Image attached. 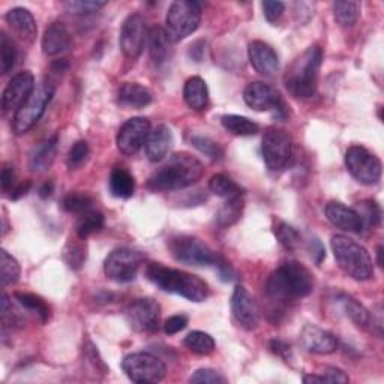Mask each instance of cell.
I'll return each instance as SVG.
<instances>
[{"label":"cell","mask_w":384,"mask_h":384,"mask_svg":"<svg viewBox=\"0 0 384 384\" xmlns=\"http://www.w3.org/2000/svg\"><path fill=\"white\" fill-rule=\"evenodd\" d=\"M203 164L189 153H174L168 162L153 172L148 188L153 192L179 191L197 184L203 177Z\"/></svg>","instance_id":"obj_1"},{"label":"cell","mask_w":384,"mask_h":384,"mask_svg":"<svg viewBox=\"0 0 384 384\" xmlns=\"http://www.w3.org/2000/svg\"><path fill=\"white\" fill-rule=\"evenodd\" d=\"M314 290L312 273L297 261H287L276 269L268 280L266 292L275 302H292L302 299Z\"/></svg>","instance_id":"obj_2"},{"label":"cell","mask_w":384,"mask_h":384,"mask_svg":"<svg viewBox=\"0 0 384 384\" xmlns=\"http://www.w3.org/2000/svg\"><path fill=\"white\" fill-rule=\"evenodd\" d=\"M148 280L162 292L182 296L191 302H204L209 296V287L198 276L167 268L161 263H150L146 269Z\"/></svg>","instance_id":"obj_3"},{"label":"cell","mask_w":384,"mask_h":384,"mask_svg":"<svg viewBox=\"0 0 384 384\" xmlns=\"http://www.w3.org/2000/svg\"><path fill=\"white\" fill-rule=\"evenodd\" d=\"M323 60V50L312 45L300 54L285 74V88L299 100H309L317 92V80Z\"/></svg>","instance_id":"obj_4"},{"label":"cell","mask_w":384,"mask_h":384,"mask_svg":"<svg viewBox=\"0 0 384 384\" xmlns=\"http://www.w3.org/2000/svg\"><path fill=\"white\" fill-rule=\"evenodd\" d=\"M333 256L341 270L356 281H368L374 276V264L365 246L345 234H335L330 239Z\"/></svg>","instance_id":"obj_5"},{"label":"cell","mask_w":384,"mask_h":384,"mask_svg":"<svg viewBox=\"0 0 384 384\" xmlns=\"http://www.w3.org/2000/svg\"><path fill=\"white\" fill-rule=\"evenodd\" d=\"M54 92L56 86L53 81H42L35 88L29 100L21 105L20 110L14 114V119H12V131L17 136L26 134L40 122L47 105L53 100Z\"/></svg>","instance_id":"obj_6"},{"label":"cell","mask_w":384,"mask_h":384,"mask_svg":"<svg viewBox=\"0 0 384 384\" xmlns=\"http://www.w3.org/2000/svg\"><path fill=\"white\" fill-rule=\"evenodd\" d=\"M168 249H170L174 260H177L179 263L189 264V266L218 268L220 264L225 261L212 248L203 244L200 239L192 236H177L170 239Z\"/></svg>","instance_id":"obj_7"},{"label":"cell","mask_w":384,"mask_h":384,"mask_svg":"<svg viewBox=\"0 0 384 384\" xmlns=\"http://www.w3.org/2000/svg\"><path fill=\"white\" fill-rule=\"evenodd\" d=\"M201 21V6L192 0H176L168 8L165 24L167 33L173 42L182 41L194 33Z\"/></svg>","instance_id":"obj_8"},{"label":"cell","mask_w":384,"mask_h":384,"mask_svg":"<svg viewBox=\"0 0 384 384\" xmlns=\"http://www.w3.org/2000/svg\"><path fill=\"white\" fill-rule=\"evenodd\" d=\"M263 160L272 172H280L288 165L293 153V140L284 129L270 126L264 131L261 141Z\"/></svg>","instance_id":"obj_9"},{"label":"cell","mask_w":384,"mask_h":384,"mask_svg":"<svg viewBox=\"0 0 384 384\" xmlns=\"http://www.w3.org/2000/svg\"><path fill=\"white\" fill-rule=\"evenodd\" d=\"M345 167L348 173L362 185H377L381 179V161L362 146L348 148L345 152Z\"/></svg>","instance_id":"obj_10"},{"label":"cell","mask_w":384,"mask_h":384,"mask_svg":"<svg viewBox=\"0 0 384 384\" xmlns=\"http://www.w3.org/2000/svg\"><path fill=\"white\" fill-rule=\"evenodd\" d=\"M122 369L128 378L138 384L160 383L167 374L161 359L150 353H132L122 360Z\"/></svg>","instance_id":"obj_11"},{"label":"cell","mask_w":384,"mask_h":384,"mask_svg":"<svg viewBox=\"0 0 384 384\" xmlns=\"http://www.w3.org/2000/svg\"><path fill=\"white\" fill-rule=\"evenodd\" d=\"M144 257L141 252L131 248L114 249L104 261V272L108 280L114 282H129L136 280Z\"/></svg>","instance_id":"obj_12"},{"label":"cell","mask_w":384,"mask_h":384,"mask_svg":"<svg viewBox=\"0 0 384 384\" xmlns=\"http://www.w3.org/2000/svg\"><path fill=\"white\" fill-rule=\"evenodd\" d=\"M125 318L132 330L140 333L155 332L160 328L161 306L150 297H141L126 306Z\"/></svg>","instance_id":"obj_13"},{"label":"cell","mask_w":384,"mask_h":384,"mask_svg":"<svg viewBox=\"0 0 384 384\" xmlns=\"http://www.w3.org/2000/svg\"><path fill=\"white\" fill-rule=\"evenodd\" d=\"M149 132L150 122L146 117H132L126 120V122L120 126L116 137L119 152L126 156L136 155L144 144H146Z\"/></svg>","instance_id":"obj_14"},{"label":"cell","mask_w":384,"mask_h":384,"mask_svg":"<svg viewBox=\"0 0 384 384\" xmlns=\"http://www.w3.org/2000/svg\"><path fill=\"white\" fill-rule=\"evenodd\" d=\"M148 40V29H146V21L138 14L129 16L120 28V36H119V44L120 50L128 57V59H137L143 48L144 42Z\"/></svg>","instance_id":"obj_15"},{"label":"cell","mask_w":384,"mask_h":384,"mask_svg":"<svg viewBox=\"0 0 384 384\" xmlns=\"http://www.w3.org/2000/svg\"><path fill=\"white\" fill-rule=\"evenodd\" d=\"M35 90V78L30 71H23L8 83L2 96V108L8 113H17Z\"/></svg>","instance_id":"obj_16"},{"label":"cell","mask_w":384,"mask_h":384,"mask_svg":"<svg viewBox=\"0 0 384 384\" xmlns=\"http://www.w3.org/2000/svg\"><path fill=\"white\" fill-rule=\"evenodd\" d=\"M244 100L256 112H278L284 105L281 93L264 81H252L244 90Z\"/></svg>","instance_id":"obj_17"},{"label":"cell","mask_w":384,"mask_h":384,"mask_svg":"<svg viewBox=\"0 0 384 384\" xmlns=\"http://www.w3.org/2000/svg\"><path fill=\"white\" fill-rule=\"evenodd\" d=\"M232 312L236 321L246 330H252L258 324V306L256 299L245 287L237 285L232 296Z\"/></svg>","instance_id":"obj_18"},{"label":"cell","mask_w":384,"mask_h":384,"mask_svg":"<svg viewBox=\"0 0 384 384\" xmlns=\"http://www.w3.org/2000/svg\"><path fill=\"white\" fill-rule=\"evenodd\" d=\"M300 344L312 354H332L338 348L336 336L314 324H306L300 332Z\"/></svg>","instance_id":"obj_19"},{"label":"cell","mask_w":384,"mask_h":384,"mask_svg":"<svg viewBox=\"0 0 384 384\" xmlns=\"http://www.w3.org/2000/svg\"><path fill=\"white\" fill-rule=\"evenodd\" d=\"M248 57L252 68L264 77H272L280 71V57L266 42L252 41L248 45Z\"/></svg>","instance_id":"obj_20"},{"label":"cell","mask_w":384,"mask_h":384,"mask_svg":"<svg viewBox=\"0 0 384 384\" xmlns=\"http://www.w3.org/2000/svg\"><path fill=\"white\" fill-rule=\"evenodd\" d=\"M326 216L328 220L336 225L341 230H345L348 233H362L364 232V222L360 215L356 209L345 206L344 203L340 201H330L326 206Z\"/></svg>","instance_id":"obj_21"},{"label":"cell","mask_w":384,"mask_h":384,"mask_svg":"<svg viewBox=\"0 0 384 384\" xmlns=\"http://www.w3.org/2000/svg\"><path fill=\"white\" fill-rule=\"evenodd\" d=\"M72 45V36L64 23L54 21L42 36V52L47 56H59L68 52Z\"/></svg>","instance_id":"obj_22"},{"label":"cell","mask_w":384,"mask_h":384,"mask_svg":"<svg viewBox=\"0 0 384 384\" xmlns=\"http://www.w3.org/2000/svg\"><path fill=\"white\" fill-rule=\"evenodd\" d=\"M173 132L172 129L165 125H158L153 129H150L149 137L146 140V155L149 161L152 162H160L170 152L173 146Z\"/></svg>","instance_id":"obj_23"},{"label":"cell","mask_w":384,"mask_h":384,"mask_svg":"<svg viewBox=\"0 0 384 384\" xmlns=\"http://www.w3.org/2000/svg\"><path fill=\"white\" fill-rule=\"evenodd\" d=\"M57 144H59L57 134L36 144L29 155V168L32 172L41 173L52 167L57 155Z\"/></svg>","instance_id":"obj_24"},{"label":"cell","mask_w":384,"mask_h":384,"mask_svg":"<svg viewBox=\"0 0 384 384\" xmlns=\"http://www.w3.org/2000/svg\"><path fill=\"white\" fill-rule=\"evenodd\" d=\"M152 102V93L149 89L138 83H124L117 90V104L122 108L138 110Z\"/></svg>","instance_id":"obj_25"},{"label":"cell","mask_w":384,"mask_h":384,"mask_svg":"<svg viewBox=\"0 0 384 384\" xmlns=\"http://www.w3.org/2000/svg\"><path fill=\"white\" fill-rule=\"evenodd\" d=\"M149 54L156 65H164L173 54V40L162 28H152L148 33Z\"/></svg>","instance_id":"obj_26"},{"label":"cell","mask_w":384,"mask_h":384,"mask_svg":"<svg viewBox=\"0 0 384 384\" xmlns=\"http://www.w3.org/2000/svg\"><path fill=\"white\" fill-rule=\"evenodd\" d=\"M5 20L21 40L28 42H32L35 40L38 28H36V21L29 9L26 8L11 9L8 11Z\"/></svg>","instance_id":"obj_27"},{"label":"cell","mask_w":384,"mask_h":384,"mask_svg":"<svg viewBox=\"0 0 384 384\" xmlns=\"http://www.w3.org/2000/svg\"><path fill=\"white\" fill-rule=\"evenodd\" d=\"M184 98L189 108L196 112H201L209 104V90L208 84L201 77H191L185 83Z\"/></svg>","instance_id":"obj_28"},{"label":"cell","mask_w":384,"mask_h":384,"mask_svg":"<svg viewBox=\"0 0 384 384\" xmlns=\"http://www.w3.org/2000/svg\"><path fill=\"white\" fill-rule=\"evenodd\" d=\"M112 196L116 198H131L136 191V179L126 168L116 167L108 180Z\"/></svg>","instance_id":"obj_29"},{"label":"cell","mask_w":384,"mask_h":384,"mask_svg":"<svg viewBox=\"0 0 384 384\" xmlns=\"http://www.w3.org/2000/svg\"><path fill=\"white\" fill-rule=\"evenodd\" d=\"M221 124L228 132H232L233 136H239V137L256 136L257 132L260 131V128L256 122H252L251 119H248L245 116H239V114L222 116Z\"/></svg>","instance_id":"obj_30"},{"label":"cell","mask_w":384,"mask_h":384,"mask_svg":"<svg viewBox=\"0 0 384 384\" xmlns=\"http://www.w3.org/2000/svg\"><path fill=\"white\" fill-rule=\"evenodd\" d=\"M209 189L213 192L215 196L222 197V198H234V197H242L244 192L234 180L222 173L213 174L209 180Z\"/></svg>","instance_id":"obj_31"},{"label":"cell","mask_w":384,"mask_h":384,"mask_svg":"<svg viewBox=\"0 0 384 384\" xmlns=\"http://www.w3.org/2000/svg\"><path fill=\"white\" fill-rule=\"evenodd\" d=\"M244 198L242 197H234V198H228L222 208L216 213V224H218L221 228H228L233 224H236L240 216H242L244 212Z\"/></svg>","instance_id":"obj_32"},{"label":"cell","mask_w":384,"mask_h":384,"mask_svg":"<svg viewBox=\"0 0 384 384\" xmlns=\"http://www.w3.org/2000/svg\"><path fill=\"white\" fill-rule=\"evenodd\" d=\"M340 302L342 305V309L347 314V317L350 318L356 326L359 328H368L371 326V314L369 311L362 305L359 304L356 299H353L352 296L342 294L340 297Z\"/></svg>","instance_id":"obj_33"},{"label":"cell","mask_w":384,"mask_h":384,"mask_svg":"<svg viewBox=\"0 0 384 384\" xmlns=\"http://www.w3.org/2000/svg\"><path fill=\"white\" fill-rule=\"evenodd\" d=\"M16 300L24 309L32 312L42 324L50 318V308L44 302V299L33 293H16Z\"/></svg>","instance_id":"obj_34"},{"label":"cell","mask_w":384,"mask_h":384,"mask_svg":"<svg viewBox=\"0 0 384 384\" xmlns=\"http://www.w3.org/2000/svg\"><path fill=\"white\" fill-rule=\"evenodd\" d=\"M104 222L105 220L101 212L89 210L80 216V220L77 221V225H76V233L78 239L86 240L89 236L101 232L104 228Z\"/></svg>","instance_id":"obj_35"},{"label":"cell","mask_w":384,"mask_h":384,"mask_svg":"<svg viewBox=\"0 0 384 384\" xmlns=\"http://www.w3.org/2000/svg\"><path fill=\"white\" fill-rule=\"evenodd\" d=\"M184 342L189 352L198 356H209L215 352V340L206 332L201 330L191 332L188 333Z\"/></svg>","instance_id":"obj_36"},{"label":"cell","mask_w":384,"mask_h":384,"mask_svg":"<svg viewBox=\"0 0 384 384\" xmlns=\"http://www.w3.org/2000/svg\"><path fill=\"white\" fill-rule=\"evenodd\" d=\"M333 17L336 23L342 28H352L360 17V5L357 2H335L333 4Z\"/></svg>","instance_id":"obj_37"},{"label":"cell","mask_w":384,"mask_h":384,"mask_svg":"<svg viewBox=\"0 0 384 384\" xmlns=\"http://www.w3.org/2000/svg\"><path fill=\"white\" fill-rule=\"evenodd\" d=\"M21 268L18 261L12 257L8 251H0V280H2V285H11L16 284L20 280Z\"/></svg>","instance_id":"obj_38"},{"label":"cell","mask_w":384,"mask_h":384,"mask_svg":"<svg viewBox=\"0 0 384 384\" xmlns=\"http://www.w3.org/2000/svg\"><path fill=\"white\" fill-rule=\"evenodd\" d=\"M273 232H275L276 239H278V242L287 251H294V249L299 248L300 240H302V236H300V233L290 224H287L284 221H278L275 224Z\"/></svg>","instance_id":"obj_39"},{"label":"cell","mask_w":384,"mask_h":384,"mask_svg":"<svg viewBox=\"0 0 384 384\" xmlns=\"http://www.w3.org/2000/svg\"><path fill=\"white\" fill-rule=\"evenodd\" d=\"M17 60V48L9 40V36L2 32L0 33V69H2V74L6 76L14 69Z\"/></svg>","instance_id":"obj_40"},{"label":"cell","mask_w":384,"mask_h":384,"mask_svg":"<svg viewBox=\"0 0 384 384\" xmlns=\"http://www.w3.org/2000/svg\"><path fill=\"white\" fill-rule=\"evenodd\" d=\"M191 143L197 150H200L203 155H206L208 158H210L213 161H218L224 156L222 148L210 137L196 134V136L191 137Z\"/></svg>","instance_id":"obj_41"},{"label":"cell","mask_w":384,"mask_h":384,"mask_svg":"<svg viewBox=\"0 0 384 384\" xmlns=\"http://www.w3.org/2000/svg\"><path fill=\"white\" fill-rule=\"evenodd\" d=\"M359 210L357 213L360 215V218H362L364 222V228L369 227L374 228L378 227L381 222V208L380 204L374 200H365L362 203H359Z\"/></svg>","instance_id":"obj_42"},{"label":"cell","mask_w":384,"mask_h":384,"mask_svg":"<svg viewBox=\"0 0 384 384\" xmlns=\"http://www.w3.org/2000/svg\"><path fill=\"white\" fill-rule=\"evenodd\" d=\"M92 197H89L88 194H78V192H71L62 201V206L66 212L80 215L89 212L92 209Z\"/></svg>","instance_id":"obj_43"},{"label":"cell","mask_w":384,"mask_h":384,"mask_svg":"<svg viewBox=\"0 0 384 384\" xmlns=\"http://www.w3.org/2000/svg\"><path fill=\"white\" fill-rule=\"evenodd\" d=\"M83 348H84V350H83L84 364H86V366L90 369L92 374L105 376L108 372V368L105 366L104 360L101 359L98 350H96V347L90 341H86V344H84Z\"/></svg>","instance_id":"obj_44"},{"label":"cell","mask_w":384,"mask_h":384,"mask_svg":"<svg viewBox=\"0 0 384 384\" xmlns=\"http://www.w3.org/2000/svg\"><path fill=\"white\" fill-rule=\"evenodd\" d=\"M89 155H90L89 144L84 140H80L72 144L66 158L69 170H77V168H80L83 164H86V161L89 160Z\"/></svg>","instance_id":"obj_45"},{"label":"cell","mask_w":384,"mask_h":384,"mask_svg":"<svg viewBox=\"0 0 384 384\" xmlns=\"http://www.w3.org/2000/svg\"><path fill=\"white\" fill-rule=\"evenodd\" d=\"M24 323H26V320H24V317L16 309V306L12 305V302L9 300V296L5 293L4 300H2V324H4V329H6L8 326H11V328H23Z\"/></svg>","instance_id":"obj_46"},{"label":"cell","mask_w":384,"mask_h":384,"mask_svg":"<svg viewBox=\"0 0 384 384\" xmlns=\"http://www.w3.org/2000/svg\"><path fill=\"white\" fill-rule=\"evenodd\" d=\"M107 4L100 0H69L65 4V9L72 16H88L100 11Z\"/></svg>","instance_id":"obj_47"},{"label":"cell","mask_w":384,"mask_h":384,"mask_svg":"<svg viewBox=\"0 0 384 384\" xmlns=\"http://www.w3.org/2000/svg\"><path fill=\"white\" fill-rule=\"evenodd\" d=\"M86 246H84L83 244H78V242H69L66 249H65V254H64V258L68 264V268L74 269V270H78L84 261H86Z\"/></svg>","instance_id":"obj_48"},{"label":"cell","mask_w":384,"mask_h":384,"mask_svg":"<svg viewBox=\"0 0 384 384\" xmlns=\"http://www.w3.org/2000/svg\"><path fill=\"white\" fill-rule=\"evenodd\" d=\"M189 383H192V384H225L227 378L224 376H221L220 372H216L215 369L201 368V369H197L194 374L191 376Z\"/></svg>","instance_id":"obj_49"},{"label":"cell","mask_w":384,"mask_h":384,"mask_svg":"<svg viewBox=\"0 0 384 384\" xmlns=\"http://www.w3.org/2000/svg\"><path fill=\"white\" fill-rule=\"evenodd\" d=\"M264 17L269 23H275L281 18L285 11V4L284 2H272V0H266V2L261 4Z\"/></svg>","instance_id":"obj_50"},{"label":"cell","mask_w":384,"mask_h":384,"mask_svg":"<svg viewBox=\"0 0 384 384\" xmlns=\"http://www.w3.org/2000/svg\"><path fill=\"white\" fill-rule=\"evenodd\" d=\"M188 317L184 316V314H179V316H173L168 318L164 324V330L167 335H176L179 332H182L186 326H188Z\"/></svg>","instance_id":"obj_51"},{"label":"cell","mask_w":384,"mask_h":384,"mask_svg":"<svg viewBox=\"0 0 384 384\" xmlns=\"http://www.w3.org/2000/svg\"><path fill=\"white\" fill-rule=\"evenodd\" d=\"M321 378L324 383H348L350 381V378H348V376L342 369L335 368V366H329V368L324 369L323 374H321Z\"/></svg>","instance_id":"obj_52"},{"label":"cell","mask_w":384,"mask_h":384,"mask_svg":"<svg viewBox=\"0 0 384 384\" xmlns=\"http://www.w3.org/2000/svg\"><path fill=\"white\" fill-rule=\"evenodd\" d=\"M309 254H311V258L316 261L317 266H320L321 261L324 258H326V251H324L323 244L320 242V240L317 237L311 239V242H309Z\"/></svg>","instance_id":"obj_53"},{"label":"cell","mask_w":384,"mask_h":384,"mask_svg":"<svg viewBox=\"0 0 384 384\" xmlns=\"http://www.w3.org/2000/svg\"><path fill=\"white\" fill-rule=\"evenodd\" d=\"M0 184H2V191L8 192L9 188H12L14 184V167L5 165L2 170V176H0Z\"/></svg>","instance_id":"obj_54"},{"label":"cell","mask_w":384,"mask_h":384,"mask_svg":"<svg viewBox=\"0 0 384 384\" xmlns=\"http://www.w3.org/2000/svg\"><path fill=\"white\" fill-rule=\"evenodd\" d=\"M204 53H206V42L203 41H196L194 44H191L189 47V57L192 60H196V62H201L203 57H204Z\"/></svg>","instance_id":"obj_55"},{"label":"cell","mask_w":384,"mask_h":384,"mask_svg":"<svg viewBox=\"0 0 384 384\" xmlns=\"http://www.w3.org/2000/svg\"><path fill=\"white\" fill-rule=\"evenodd\" d=\"M270 348H272V352L275 354H278L284 359H290V354H292V350H290V345H287L285 342L280 341V340H273L270 342Z\"/></svg>","instance_id":"obj_56"},{"label":"cell","mask_w":384,"mask_h":384,"mask_svg":"<svg viewBox=\"0 0 384 384\" xmlns=\"http://www.w3.org/2000/svg\"><path fill=\"white\" fill-rule=\"evenodd\" d=\"M32 188V182L30 180H26V182L20 184L17 188L12 189V194H11V200H18L21 197H24L29 192V189Z\"/></svg>","instance_id":"obj_57"},{"label":"cell","mask_w":384,"mask_h":384,"mask_svg":"<svg viewBox=\"0 0 384 384\" xmlns=\"http://www.w3.org/2000/svg\"><path fill=\"white\" fill-rule=\"evenodd\" d=\"M53 188H54L53 182H47V184H44V185L41 186V189H40V196H41L42 198L50 197V196L53 194Z\"/></svg>","instance_id":"obj_58"},{"label":"cell","mask_w":384,"mask_h":384,"mask_svg":"<svg viewBox=\"0 0 384 384\" xmlns=\"http://www.w3.org/2000/svg\"><path fill=\"white\" fill-rule=\"evenodd\" d=\"M377 264L380 268L383 266V246L381 245L377 248Z\"/></svg>","instance_id":"obj_59"}]
</instances>
